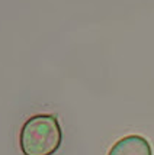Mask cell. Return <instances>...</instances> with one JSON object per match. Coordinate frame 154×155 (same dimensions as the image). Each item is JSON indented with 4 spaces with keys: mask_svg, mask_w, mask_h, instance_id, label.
<instances>
[{
    "mask_svg": "<svg viewBox=\"0 0 154 155\" xmlns=\"http://www.w3.org/2000/svg\"><path fill=\"white\" fill-rule=\"evenodd\" d=\"M61 142L63 130L54 115L31 116L20 128L19 147L23 155H54Z\"/></svg>",
    "mask_w": 154,
    "mask_h": 155,
    "instance_id": "6da1fadb",
    "label": "cell"
},
{
    "mask_svg": "<svg viewBox=\"0 0 154 155\" xmlns=\"http://www.w3.org/2000/svg\"><path fill=\"white\" fill-rule=\"evenodd\" d=\"M108 155H153V149L144 136L128 135L115 142Z\"/></svg>",
    "mask_w": 154,
    "mask_h": 155,
    "instance_id": "7a4b0ae2",
    "label": "cell"
}]
</instances>
